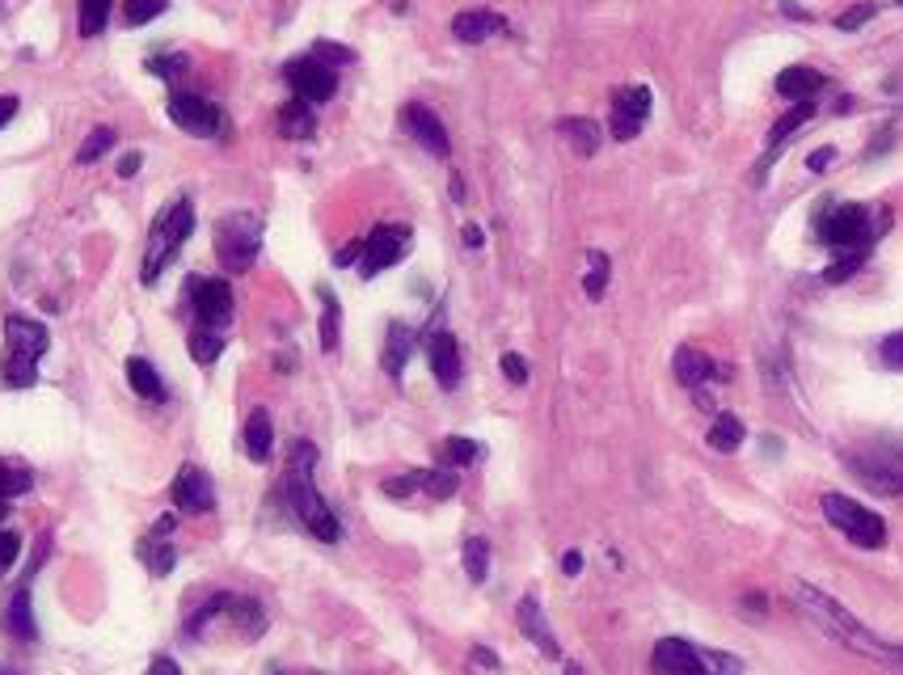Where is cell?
Returning <instances> with one entry per match:
<instances>
[{
    "mask_svg": "<svg viewBox=\"0 0 903 675\" xmlns=\"http://www.w3.org/2000/svg\"><path fill=\"white\" fill-rule=\"evenodd\" d=\"M794 604L802 608V616L806 621H815L827 637H836L841 646H849V651L865 654V658H879V663H891V646H886L883 637H874V633L865 629L862 621L853 616V612L844 608L841 600H832V595H823L820 587H811V583H799L794 587Z\"/></svg>",
    "mask_w": 903,
    "mask_h": 675,
    "instance_id": "cell-1",
    "label": "cell"
},
{
    "mask_svg": "<svg viewBox=\"0 0 903 675\" xmlns=\"http://www.w3.org/2000/svg\"><path fill=\"white\" fill-rule=\"evenodd\" d=\"M313 464H317L313 443H295L292 464H288V477H283V494H288V503H292L295 520L309 527L317 541L334 545V541H342V524H338V515L330 511V503L317 494Z\"/></svg>",
    "mask_w": 903,
    "mask_h": 675,
    "instance_id": "cell-2",
    "label": "cell"
},
{
    "mask_svg": "<svg viewBox=\"0 0 903 675\" xmlns=\"http://www.w3.org/2000/svg\"><path fill=\"white\" fill-rule=\"evenodd\" d=\"M51 334L34 316H4V359H0V384L4 389H30L39 380V359L47 355Z\"/></svg>",
    "mask_w": 903,
    "mask_h": 675,
    "instance_id": "cell-3",
    "label": "cell"
},
{
    "mask_svg": "<svg viewBox=\"0 0 903 675\" xmlns=\"http://www.w3.org/2000/svg\"><path fill=\"white\" fill-rule=\"evenodd\" d=\"M190 232H194V203H190V199H173L169 208L157 211L152 232H148L144 271H140V279H144L148 288H152V283L169 271V262L182 253V245H187Z\"/></svg>",
    "mask_w": 903,
    "mask_h": 675,
    "instance_id": "cell-4",
    "label": "cell"
},
{
    "mask_svg": "<svg viewBox=\"0 0 903 675\" xmlns=\"http://www.w3.org/2000/svg\"><path fill=\"white\" fill-rule=\"evenodd\" d=\"M262 250V215L253 211H229L215 224V258L229 274H245Z\"/></svg>",
    "mask_w": 903,
    "mask_h": 675,
    "instance_id": "cell-5",
    "label": "cell"
},
{
    "mask_svg": "<svg viewBox=\"0 0 903 675\" xmlns=\"http://www.w3.org/2000/svg\"><path fill=\"white\" fill-rule=\"evenodd\" d=\"M823 520L844 532L857 548H883L886 545V520L870 506L853 503L849 494H823Z\"/></svg>",
    "mask_w": 903,
    "mask_h": 675,
    "instance_id": "cell-6",
    "label": "cell"
},
{
    "mask_svg": "<svg viewBox=\"0 0 903 675\" xmlns=\"http://www.w3.org/2000/svg\"><path fill=\"white\" fill-rule=\"evenodd\" d=\"M815 232H820L823 245H832V250H841V253H865L870 241H874V232H870V211H865L862 203H836V208H827L820 215Z\"/></svg>",
    "mask_w": 903,
    "mask_h": 675,
    "instance_id": "cell-7",
    "label": "cell"
},
{
    "mask_svg": "<svg viewBox=\"0 0 903 675\" xmlns=\"http://www.w3.org/2000/svg\"><path fill=\"white\" fill-rule=\"evenodd\" d=\"M849 469L879 494H903V447L895 443H870L862 452H849Z\"/></svg>",
    "mask_w": 903,
    "mask_h": 675,
    "instance_id": "cell-8",
    "label": "cell"
},
{
    "mask_svg": "<svg viewBox=\"0 0 903 675\" xmlns=\"http://www.w3.org/2000/svg\"><path fill=\"white\" fill-rule=\"evenodd\" d=\"M169 119L182 127L187 135H199V140H220L224 131H229V119H224V110L215 102H208L203 93H169Z\"/></svg>",
    "mask_w": 903,
    "mask_h": 675,
    "instance_id": "cell-9",
    "label": "cell"
},
{
    "mask_svg": "<svg viewBox=\"0 0 903 675\" xmlns=\"http://www.w3.org/2000/svg\"><path fill=\"white\" fill-rule=\"evenodd\" d=\"M405 253H410V229H405V224H380V229L368 232L363 245H359V274H363V279H377L380 271L398 266Z\"/></svg>",
    "mask_w": 903,
    "mask_h": 675,
    "instance_id": "cell-10",
    "label": "cell"
},
{
    "mask_svg": "<svg viewBox=\"0 0 903 675\" xmlns=\"http://www.w3.org/2000/svg\"><path fill=\"white\" fill-rule=\"evenodd\" d=\"M283 81L292 84V93L300 102L321 105L338 93V68L321 63L317 56H300V60H292L283 68Z\"/></svg>",
    "mask_w": 903,
    "mask_h": 675,
    "instance_id": "cell-11",
    "label": "cell"
},
{
    "mask_svg": "<svg viewBox=\"0 0 903 675\" xmlns=\"http://www.w3.org/2000/svg\"><path fill=\"white\" fill-rule=\"evenodd\" d=\"M190 309L199 316V325L224 330L232 321V288L224 279H190Z\"/></svg>",
    "mask_w": 903,
    "mask_h": 675,
    "instance_id": "cell-12",
    "label": "cell"
},
{
    "mask_svg": "<svg viewBox=\"0 0 903 675\" xmlns=\"http://www.w3.org/2000/svg\"><path fill=\"white\" fill-rule=\"evenodd\" d=\"M169 498L182 515H208L215 511V490H211V477L199 469V464H182L178 477L169 485Z\"/></svg>",
    "mask_w": 903,
    "mask_h": 675,
    "instance_id": "cell-13",
    "label": "cell"
},
{
    "mask_svg": "<svg viewBox=\"0 0 903 675\" xmlns=\"http://www.w3.org/2000/svg\"><path fill=\"white\" fill-rule=\"evenodd\" d=\"M651 119V89L646 84H630V89H616L612 98V135L616 140H633Z\"/></svg>",
    "mask_w": 903,
    "mask_h": 675,
    "instance_id": "cell-14",
    "label": "cell"
},
{
    "mask_svg": "<svg viewBox=\"0 0 903 675\" xmlns=\"http://www.w3.org/2000/svg\"><path fill=\"white\" fill-rule=\"evenodd\" d=\"M401 127L414 135V144L427 148L431 157H448L452 152V140H448V127L440 123V114L431 110V105L422 102H410L405 110H401Z\"/></svg>",
    "mask_w": 903,
    "mask_h": 675,
    "instance_id": "cell-15",
    "label": "cell"
},
{
    "mask_svg": "<svg viewBox=\"0 0 903 675\" xmlns=\"http://www.w3.org/2000/svg\"><path fill=\"white\" fill-rule=\"evenodd\" d=\"M651 663L659 675H710L705 654L696 651L693 642H684V637H663V642L654 646Z\"/></svg>",
    "mask_w": 903,
    "mask_h": 675,
    "instance_id": "cell-16",
    "label": "cell"
},
{
    "mask_svg": "<svg viewBox=\"0 0 903 675\" xmlns=\"http://www.w3.org/2000/svg\"><path fill=\"white\" fill-rule=\"evenodd\" d=\"M169 536H173V515L157 520V527L136 545V557H140L157 578H165L169 570H173V562H178V553H173V545H169Z\"/></svg>",
    "mask_w": 903,
    "mask_h": 675,
    "instance_id": "cell-17",
    "label": "cell"
},
{
    "mask_svg": "<svg viewBox=\"0 0 903 675\" xmlns=\"http://www.w3.org/2000/svg\"><path fill=\"white\" fill-rule=\"evenodd\" d=\"M39 562H30V574L21 578V587L9 595V608H4V629L13 633L18 642H39V625H34V608H30V578H34Z\"/></svg>",
    "mask_w": 903,
    "mask_h": 675,
    "instance_id": "cell-18",
    "label": "cell"
},
{
    "mask_svg": "<svg viewBox=\"0 0 903 675\" xmlns=\"http://www.w3.org/2000/svg\"><path fill=\"white\" fill-rule=\"evenodd\" d=\"M427 359H431V372L440 380V389H456L461 384V346H456V338L448 334V330L427 338Z\"/></svg>",
    "mask_w": 903,
    "mask_h": 675,
    "instance_id": "cell-19",
    "label": "cell"
},
{
    "mask_svg": "<svg viewBox=\"0 0 903 675\" xmlns=\"http://www.w3.org/2000/svg\"><path fill=\"white\" fill-rule=\"evenodd\" d=\"M515 621H520V629H524L528 642H532L536 651L545 654V658H558V654H562L558 637H553V629H549L545 612H541V604H536L532 595H524V600H520V608H515Z\"/></svg>",
    "mask_w": 903,
    "mask_h": 675,
    "instance_id": "cell-20",
    "label": "cell"
},
{
    "mask_svg": "<svg viewBox=\"0 0 903 675\" xmlns=\"http://www.w3.org/2000/svg\"><path fill=\"white\" fill-rule=\"evenodd\" d=\"M672 367H675V380L684 384V389H705L710 380H718V363L705 351H696V346H680L675 351V359H672Z\"/></svg>",
    "mask_w": 903,
    "mask_h": 675,
    "instance_id": "cell-21",
    "label": "cell"
},
{
    "mask_svg": "<svg viewBox=\"0 0 903 675\" xmlns=\"http://www.w3.org/2000/svg\"><path fill=\"white\" fill-rule=\"evenodd\" d=\"M503 30H506V18L490 13V9H464V13L452 18V34L461 42H485V39H494V34H503Z\"/></svg>",
    "mask_w": 903,
    "mask_h": 675,
    "instance_id": "cell-22",
    "label": "cell"
},
{
    "mask_svg": "<svg viewBox=\"0 0 903 675\" xmlns=\"http://www.w3.org/2000/svg\"><path fill=\"white\" fill-rule=\"evenodd\" d=\"M823 84H827L823 81V72L806 68V63H794V68H781L777 72V93L781 98H790V102H811Z\"/></svg>",
    "mask_w": 903,
    "mask_h": 675,
    "instance_id": "cell-23",
    "label": "cell"
},
{
    "mask_svg": "<svg viewBox=\"0 0 903 675\" xmlns=\"http://www.w3.org/2000/svg\"><path fill=\"white\" fill-rule=\"evenodd\" d=\"M245 456H250L253 464H267L274 452V426H271V414L267 410H253L250 419H245Z\"/></svg>",
    "mask_w": 903,
    "mask_h": 675,
    "instance_id": "cell-24",
    "label": "cell"
},
{
    "mask_svg": "<svg viewBox=\"0 0 903 675\" xmlns=\"http://www.w3.org/2000/svg\"><path fill=\"white\" fill-rule=\"evenodd\" d=\"M410 355H414V330H410V325H401V321H393V325H389V338H384V355H380L384 372L398 380L401 372H405Z\"/></svg>",
    "mask_w": 903,
    "mask_h": 675,
    "instance_id": "cell-25",
    "label": "cell"
},
{
    "mask_svg": "<svg viewBox=\"0 0 903 675\" xmlns=\"http://www.w3.org/2000/svg\"><path fill=\"white\" fill-rule=\"evenodd\" d=\"M558 135H562L579 157H595L600 144H604V131H600L595 119H562V123H558Z\"/></svg>",
    "mask_w": 903,
    "mask_h": 675,
    "instance_id": "cell-26",
    "label": "cell"
},
{
    "mask_svg": "<svg viewBox=\"0 0 903 675\" xmlns=\"http://www.w3.org/2000/svg\"><path fill=\"white\" fill-rule=\"evenodd\" d=\"M30 490H34V473H30L21 461L0 456V520H4L9 503H13V498H21V494H30Z\"/></svg>",
    "mask_w": 903,
    "mask_h": 675,
    "instance_id": "cell-27",
    "label": "cell"
},
{
    "mask_svg": "<svg viewBox=\"0 0 903 675\" xmlns=\"http://www.w3.org/2000/svg\"><path fill=\"white\" fill-rule=\"evenodd\" d=\"M317 295H321V351L325 355H334L338 342H342V304H338L334 288H317Z\"/></svg>",
    "mask_w": 903,
    "mask_h": 675,
    "instance_id": "cell-28",
    "label": "cell"
},
{
    "mask_svg": "<svg viewBox=\"0 0 903 675\" xmlns=\"http://www.w3.org/2000/svg\"><path fill=\"white\" fill-rule=\"evenodd\" d=\"M127 384L136 389V397L144 401H165V380L148 359H127Z\"/></svg>",
    "mask_w": 903,
    "mask_h": 675,
    "instance_id": "cell-29",
    "label": "cell"
},
{
    "mask_svg": "<svg viewBox=\"0 0 903 675\" xmlns=\"http://www.w3.org/2000/svg\"><path fill=\"white\" fill-rule=\"evenodd\" d=\"M279 131H283L288 140H309V135L317 131L313 105L300 102V98H292V102L279 110Z\"/></svg>",
    "mask_w": 903,
    "mask_h": 675,
    "instance_id": "cell-30",
    "label": "cell"
},
{
    "mask_svg": "<svg viewBox=\"0 0 903 675\" xmlns=\"http://www.w3.org/2000/svg\"><path fill=\"white\" fill-rule=\"evenodd\" d=\"M705 440H710V447H714V452H739V447H743V440H748V426H743L735 414H718Z\"/></svg>",
    "mask_w": 903,
    "mask_h": 675,
    "instance_id": "cell-31",
    "label": "cell"
},
{
    "mask_svg": "<svg viewBox=\"0 0 903 675\" xmlns=\"http://www.w3.org/2000/svg\"><path fill=\"white\" fill-rule=\"evenodd\" d=\"M114 0H77V26H81V39H98L110 21Z\"/></svg>",
    "mask_w": 903,
    "mask_h": 675,
    "instance_id": "cell-32",
    "label": "cell"
},
{
    "mask_svg": "<svg viewBox=\"0 0 903 675\" xmlns=\"http://www.w3.org/2000/svg\"><path fill=\"white\" fill-rule=\"evenodd\" d=\"M187 346L194 363H215V359L224 355V334H220V330H208V325H194Z\"/></svg>",
    "mask_w": 903,
    "mask_h": 675,
    "instance_id": "cell-33",
    "label": "cell"
},
{
    "mask_svg": "<svg viewBox=\"0 0 903 675\" xmlns=\"http://www.w3.org/2000/svg\"><path fill=\"white\" fill-rule=\"evenodd\" d=\"M464 574L473 583H485V574H490V545H485V536H469L464 541Z\"/></svg>",
    "mask_w": 903,
    "mask_h": 675,
    "instance_id": "cell-34",
    "label": "cell"
},
{
    "mask_svg": "<svg viewBox=\"0 0 903 675\" xmlns=\"http://www.w3.org/2000/svg\"><path fill=\"white\" fill-rule=\"evenodd\" d=\"M609 253L600 250H588V274H583V292L591 295V300H600L604 295V288H609Z\"/></svg>",
    "mask_w": 903,
    "mask_h": 675,
    "instance_id": "cell-35",
    "label": "cell"
},
{
    "mask_svg": "<svg viewBox=\"0 0 903 675\" xmlns=\"http://www.w3.org/2000/svg\"><path fill=\"white\" fill-rule=\"evenodd\" d=\"M110 148H114V131H110V127H93V131L84 135V144L77 148V165H93Z\"/></svg>",
    "mask_w": 903,
    "mask_h": 675,
    "instance_id": "cell-36",
    "label": "cell"
},
{
    "mask_svg": "<svg viewBox=\"0 0 903 675\" xmlns=\"http://www.w3.org/2000/svg\"><path fill=\"white\" fill-rule=\"evenodd\" d=\"M482 461V447L473 440H464V435H452V440L443 443V464L448 469H464V464Z\"/></svg>",
    "mask_w": 903,
    "mask_h": 675,
    "instance_id": "cell-37",
    "label": "cell"
},
{
    "mask_svg": "<svg viewBox=\"0 0 903 675\" xmlns=\"http://www.w3.org/2000/svg\"><path fill=\"white\" fill-rule=\"evenodd\" d=\"M456 482H461V477H456V469H448V464H443V469H427L422 490H427L431 498H452V494H456Z\"/></svg>",
    "mask_w": 903,
    "mask_h": 675,
    "instance_id": "cell-38",
    "label": "cell"
},
{
    "mask_svg": "<svg viewBox=\"0 0 903 675\" xmlns=\"http://www.w3.org/2000/svg\"><path fill=\"white\" fill-rule=\"evenodd\" d=\"M169 9V0H123V13L131 26H148L152 18H161Z\"/></svg>",
    "mask_w": 903,
    "mask_h": 675,
    "instance_id": "cell-39",
    "label": "cell"
},
{
    "mask_svg": "<svg viewBox=\"0 0 903 675\" xmlns=\"http://www.w3.org/2000/svg\"><path fill=\"white\" fill-rule=\"evenodd\" d=\"M187 56H178V51H173V56H148V72H152V77H161V81H178V77H182V72H187Z\"/></svg>",
    "mask_w": 903,
    "mask_h": 675,
    "instance_id": "cell-40",
    "label": "cell"
},
{
    "mask_svg": "<svg viewBox=\"0 0 903 675\" xmlns=\"http://www.w3.org/2000/svg\"><path fill=\"white\" fill-rule=\"evenodd\" d=\"M422 477H427V469H410L405 477H389V482L380 485L389 498H410L414 490H422Z\"/></svg>",
    "mask_w": 903,
    "mask_h": 675,
    "instance_id": "cell-41",
    "label": "cell"
},
{
    "mask_svg": "<svg viewBox=\"0 0 903 675\" xmlns=\"http://www.w3.org/2000/svg\"><path fill=\"white\" fill-rule=\"evenodd\" d=\"M701 654H705L710 675H743V663H739L735 654H722V651H701Z\"/></svg>",
    "mask_w": 903,
    "mask_h": 675,
    "instance_id": "cell-42",
    "label": "cell"
},
{
    "mask_svg": "<svg viewBox=\"0 0 903 675\" xmlns=\"http://www.w3.org/2000/svg\"><path fill=\"white\" fill-rule=\"evenodd\" d=\"M862 258H865V253H841V258H836V262L823 271V279H827V283H844L849 274L862 266Z\"/></svg>",
    "mask_w": 903,
    "mask_h": 675,
    "instance_id": "cell-43",
    "label": "cell"
},
{
    "mask_svg": "<svg viewBox=\"0 0 903 675\" xmlns=\"http://www.w3.org/2000/svg\"><path fill=\"white\" fill-rule=\"evenodd\" d=\"M21 553V536L13 527H0V574H9V566L18 562Z\"/></svg>",
    "mask_w": 903,
    "mask_h": 675,
    "instance_id": "cell-44",
    "label": "cell"
},
{
    "mask_svg": "<svg viewBox=\"0 0 903 675\" xmlns=\"http://www.w3.org/2000/svg\"><path fill=\"white\" fill-rule=\"evenodd\" d=\"M879 355H883V363L891 367V372H903V330H895V334L883 338Z\"/></svg>",
    "mask_w": 903,
    "mask_h": 675,
    "instance_id": "cell-45",
    "label": "cell"
},
{
    "mask_svg": "<svg viewBox=\"0 0 903 675\" xmlns=\"http://www.w3.org/2000/svg\"><path fill=\"white\" fill-rule=\"evenodd\" d=\"M309 56H317L321 63H330V68H338V63H351L355 60V51H347V47H338V42H317Z\"/></svg>",
    "mask_w": 903,
    "mask_h": 675,
    "instance_id": "cell-46",
    "label": "cell"
},
{
    "mask_svg": "<svg viewBox=\"0 0 903 675\" xmlns=\"http://www.w3.org/2000/svg\"><path fill=\"white\" fill-rule=\"evenodd\" d=\"M874 13H879V4H853V9H844L841 18H836V26H841V30H862Z\"/></svg>",
    "mask_w": 903,
    "mask_h": 675,
    "instance_id": "cell-47",
    "label": "cell"
},
{
    "mask_svg": "<svg viewBox=\"0 0 903 675\" xmlns=\"http://www.w3.org/2000/svg\"><path fill=\"white\" fill-rule=\"evenodd\" d=\"M503 376L511 380V384H528V363H524V355L506 351V355H503Z\"/></svg>",
    "mask_w": 903,
    "mask_h": 675,
    "instance_id": "cell-48",
    "label": "cell"
},
{
    "mask_svg": "<svg viewBox=\"0 0 903 675\" xmlns=\"http://www.w3.org/2000/svg\"><path fill=\"white\" fill-rule=\"evenodd\" d=\"M832 161H836V148L823 144V148H815V152L806 157V169H811V173H823V169L832 165Z\"/></svg>",
    "mask_w": 903,
    "mask_h": 675,
    "instance_id": "cell-49",
    "label": "cell"
},
{
    "mask_svg": "<svg viewBox=\"0 0 903 675\" xmlns=\"http://www.w3.org/2000/svg\"><path fill=\"white\" fill-rule=\"evenodd\" d=\"M18 98L13 93H0V127H9L13 123V114H18Z\"/></svg>",
    "mask_w": 903,
    "mask_h": 675,
    "instance_id": "cell-50",
    "label": "cell"
},
{
    "mask_svg": "<svg viewBox=\"0 0 903 675\" xmlns=\"http://www.w3.org/2000/svg\"><path fill=\"white\" fill-rule=\"evenodd\" d=\"M144 675H182V672H178V663H173V658H165V654H161V658H152V667H148Z\"/></svg>",
    "mask_w": 903,
    "mask_h": 675,
    "instance_id": "cell-51",
    "label": "cell"
},
{
    "mask_svg": "<svg viewBox=\"0 0 903 675\" xmlns=\"http://www.w3.org/2000/svg\"><path fill=\"white\" fill-rule=\"evenodd\" d=\"M136 173H140V152H127L119 161V178H136Z\"/></svg>",
    "mask_w": 903,
    "mask_h": 675,
    "instance_id": "cell-52",
    "label": "cell"
},
{
    "mask_svg": "<svg viewBox=\"0 0 903 675\" xmlns=\"http://www.w3.org/2000/svg\"><path fill=\"white\" fill-rule=\"evenodd\" d=\"M562 570H566L570 578H574V574H579V570H583V553H574V548H570L566 557H562Z\"/></svg>",
    "mask_w": 903,
    "mask_h": 675,
    "instance_id": "cell-53",
    "label": "cell"
},
{
    "mask_svg": "<svg viewBox=\"0 0 903 675\" xmlns=\"http://www.w3.org/2000/svg\"><path fill=\"white\" fill-rule=\"evenodd\" d=\"M482 229H478V224H469V229H464V245H469V250H482Z\"/></svg>",
    "mask_w": 903,
    "mask_h": 675,
    "instance_id": "cell-54",
    "label": "cell"
},
{
    "mask_svg": "<svg viewBox=\"0 0 903 675\" xmlns=\"http://www.w3.org/2000/svg\"><path fill=\"white\" fill-rule=\"evenodd\" d=\"M743 604H748L752 612H764V608H769V600H764L760 591H748V595H743Z\"/></svg>",
    "mask_w": 903,
    "mask_h": 675,
    "instance_id": "cell-55",
    "label": "cell"
},
{
    "mask_svg": "<svg viewBox=\"0 0 903 675\" xmlns=\"http://www.w3.org/2000/svg\"><path fill=\"white\" fill-rule=\"evenodd\" d=\"M473 658H478L482 667H499V658H494V654L485 651V646H478V651H473Z\"/></svg>",
    "mask_w": 903,
    "mask_h": 675,
    "instance_id": "cell-56",
    "label": "cell"
},
{
    "mask_svg": "<svg viewBox=\"0 0 903 675\" xmlns=\"http://www.w3.org/2000/svg\"><path fill=\"white\" fill-rule=\"evenodd\" d=\"M891 667H903V646H891Z\"/></svg>",
    "mask_w": 903,
    "mask_h": 675,
    "instance_id": "cell-57",
    "label": "cell"
},
{
    "mask_svg": "<svg viewBox=\"0 0 903 675\" xmlns=\"http://www.w3.org/2000/svg\"><path fill=\"white\" fill-rule=\"evenodd\" d=\"M562 675H583V667H574V663H566V672Z\"/></svg>",
    "mask_w": 903,
    "mask_h": 675,
    "instance_id": "cell-58",
    "label": "cell"
},
{
    "mask_svg": "<svg viewBox=\"0 0 903 675\" xmlns=\"http://www.w3.org/2000/svg\"><path fill=\"white\" fill-rule=\"evenodd\" d=\"M0 675H18V672H9V667H0Z\"/></svg>",
    "mask_w": 903,
    "mask_h": 675,
    "instance_id": "cell-59",
    "label": "cell"
},
{
    "mask_svg": "<svg viewBox=\"0 0 903 675\" xmlns=\"http://www.w3.org/2000/svg\"><path fill=\"white\" fill-rule=\"evenodd\" d=\"M900 4H903V0H900Z\"/></svg>",
    "mask_w": 903,
    "mask_h": 675,
    "instance_id": "cell-60",
    "label": "cell"
}]
</instances>
